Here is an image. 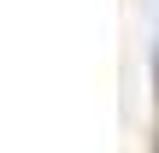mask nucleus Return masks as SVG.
<instances>
[{
  "label": "nucleus",
  "mask_w": 159,
  "mask_h": 153,
  "mask_svg": "<svg viewBox=\"0 0 159 153\" xmlns=\"http://www.w3.org/2000/svg\"><path fill=\"white\" fill-rule=\"evenodd\" d=\"M153 153H159V47H153Z\"/></svg>",
  "instance_id": "obj_1"
}]
</instances>
